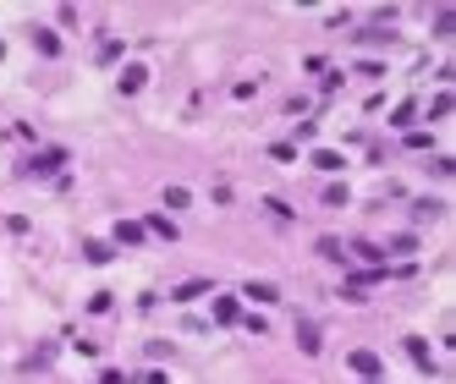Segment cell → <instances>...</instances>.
<instances>
[{
  "instance_id": "6da1fadb",
  "label": "cell",
  "mask_w": 456,
  "mask_h": 384,
  "mask_svg": "<svg viewBox=\"0 0 456 384\" xmlns=\"http://www.w3.org/2000/svg\"><path fill=\"white\" fill-rule=\"evenodd\" d=\"M66 165V148H44V154H33V160L22 165V176H50V170H61Z\"/></svg>"
},
{
  "instance_id": "7a4b0ae2",
  "label": "cell",
  "mask_w": 456,
  "mask_h": 384,
  "mask_svg": "<svg viewBox=\"0 0 456 384\" xmlns=\"http://www.w3.org/2000/svg\"><path fill=\"white\" fill-rule=\"evenodd\" d=\"M248 313H242V302L237 297H215V324H242Z\"/></svg>"
},
{
  "instance_id": "3957f363",
  "label": "cell",
  "mask_w": 456,
  "mask_h": 384,
  "mask_svg": "<svg viewBox=\"0 0 456 384\" xmlns=\"http://www.w3.org/2000/svg\"><path fill=\"white\" fill-rule=\"evenodd\" d=\"M242 297H248V302H264V307L281 302V291H275L270 280H248V285H242Z\"/></svg>"
},
{
  "instance_id": "277c9868",
  "label": "cell",
  "mask_w": 456,
  "mask_h": 384,
  "mask_svg": "<svg viewBox=\"0 0 456 384\" xmlns=\"http://www.w3.org/2000/svg\"><path fill=\"white\" fill-rule=\"evenodd\" d=\"M297 346H303L308 357H319V324L313 319H297Z\"/></svg>"
},
{
  "instance_id": "5b68a950",
  "label": "cell",
  "mask_w": 456,
  "mask_h": 384,
  "mask_svg": "<svg viewBox=\"0 0 456 384\" xmlns=\"http://www.w3.org/2000/svg\"><path fill=\"white\" fill-rule=\"evenodd\" d=\"M347 253H352V258H363V263H369V269H379V258H385V247L363 242V236H357V242H347Z\"/></svg>"
},
{
  "instance_id": "8992f818",
  "label": "cell",
  "mask_w": 456,
  "mask_h": 384,
  "mask_svg": "<svg viewBox=\"0 0 456 384\" xmlns=\"http://www.w3.org/2000/svg\"><path fill=\"white\" fill-rule=\"evenodd\" d=\"M143 82H148V72H143V66H126V72H121V82H116V88H121V94H138Z\"/></svg>"
},
{
  "instance_id": "52a82bcc",
  "label": "cell",
  "mask_w": 456,
  "mask_h": 384,
  "mask_svg": "<svg viewBox=\"0 0 456 384\" xmlns=\"http://www.w3.org/2000/svg\"><path fill=\"white\" fill-rule=\"evenodd\" d=\"M215 291V280H187V285H176V302H192V297H209Z\"/></svg>"
},
{
  "instance_id": "ba28073f",
  "label": "cell",
  "mask_w": 456,
  "mask_h": 384,
  "mask_svg": "<svg viewBox=\"0 0 456 384\" xmlns=\"http://www.w3.org/2000/svg\"><path fill=\"white\" fill-rule=\"evenodd\" d=\"M352 373H369V379H379V357H374V351H352Z\"/></svg>"
},
{
  "instance_id": "9c48e42d",
  "label": "cell",
  "mask_w": 456,
  "mask_h": 384,
  "mask_svg": "<svg viewBox=\"0 0 456 384\" xmlns=\"http://www.w3.org/2000/svg\"><path fill=\"white\" fill-rule=\"evenodd\" d=\"M83 258L88 263H110V258H116V247H110V242H83Z\"/></svg>"
},
{
  "instance_id": "30bf717a",
  "label": "cell",
  "mask_w": 456,
  "mask_h": 384,
  "mask_svg": "<svg viewBox=\"0 0 456 384\" xmlns=\"http://www.w3.org/2000/svg\"><path fill=\"white\" fill-rule=\"evenodd\" d=\"M116 242H126V247L143 242V225H138V220H116Z\"/></svg>"
},
{
  "instance_id": "8fae6325",
  "label": "cell",
  "mask_w": 456,
  "mask_h": 384,
  "mask_svg": "<svg viewBox=\"0 0 456 384\" xmlns=\"http://www.w3.org/2000/svg\"><path fill=\"white\" fill-rule=\"evenodd\" d=\"M33 50H39V55H61V39H55L50 28H39V33H33Z\"/></svg>"
},
{
  "instance_id": "7c38bea8",
  "label": "cell",
  "mask_w": 456,
  "mask_h": 384,
  "mask_svg": "<svg viewBox=\"0 0 456 384\" xmlns=\"http://www.w3.org/2000/svg\"><path fill=\"white\" fill-rule=\"evenodd\" d=\"M319 253H325L330 263H347V258H341V253H347V242H335V236H319Z\"/></svg>"
},
{
  "instance_id": "4fadbf2b",
  "label": "cell",
  "mask_w": 456,
  "mask_h": 384,
  "mask_svg": "<svg viewBox=\"0 0 456 384\" xmlns=\"http://www.w3.org/2000/svg\"><path fill=\"white\" fill-rule=\"evenodd\" d=\"M148 231H154V236H165V242H176V225H170L165 214H148Z\"/></svg>"
},
{
  "instance_id": "5bb4252c",
  "label": "cell",
  "mask_w": 456,
  "mask_h": 384,
  "mask_svg": "<svg viewBox=\"0 0 456 384\" xmlns=\"http://www.w3.org/2000/svg\"><path fill=\"white\" fill-rule=\"evenodd\" d=\"M407 357H413L418 368H435V357H429V346H423V341H407Z\"/></svg>"
},
{
  "instance_id": "9a60e30c",
  "label": "cell",
  "mask_w": 456,
  "mask_h": 384,
  "mask_svg": "<svg viewBox=\"0 0 456 384\" xmlns=\"http://www.w3.org/2000/svg\"><path fill=\"white\" fill-rule=\"evenodd\" d=\"M187 203H192L187 187H165V209H187Z\"/></svg>"
},
{
  "instance_id": "2e32d148",
  "label": "cell",
  "mask_w": 456,
  "mask_h": 384,
  "mask_svg": "<svg viewBox=\"0 0 456 384\" xmlns=\"http://www.w3.org/2000/svg\"><path fill=\"white\" fill-rule=\"evenodd\" d=\"M264 214H275V220H281V225H291V209H286V203H281V198H264Z\"/></svg>"
},
{
  "instance_id": "e0dca14e",
  "label": "cell",
  "mask_w": 456,
  "mask_h": 384,
  "mask_svg": "<svg viewBox=\"0 0 456 384\" xmlns=\"http://www.w3.org/2000/svg\"><path fill=\"white\" fill-rule=\"evenodd\" d=\"M110 61H121V44H116V39L99 44V66H110Z\"/></svg>"
},
{
  "instance_id": "ac0fdd59",
  "label": "cell",
  "mask_w": 456,
  "mask_h": 384,
  "mask_svg": "<svg viewBox=\"0 0 456 384\" xmlns=\"http://www.w3.org/2000/svg\"><path fill=\"white\" fill-rule=\"evenodd\" d=\"M313 165H319V170H341V154H325V148H319V154H313Z\"/></svg>"
},
{
  "instance_id": "d6986e66",
  "label": "cell",
  "mask_w": 456,
  "mask_h": 384,
  "mask_svg": "<svg viewBox=\"0 0 456 384\" xmlns=\"http://www.w3.org/2000/svg\"><path fill=\"white\" fill-rule=\"evenodd\" d=\"M110 302H116V297H110V291H99V297H88V313H110Z\"/></svg>"
},
{
  "instance_id": "ffe728a7",
  "label": "cell",
  "mask_w": 456,
  "mask_h": 384,
  "mask_svg": "<svg viewBox=\"0 0 456 384\" xmlns=\"http://www.w3.org/2000/svg\"><path fill=\"white\" fill-rule=\"evenodd\" d=\"M325 203H335V209H341V203H347V187L330 182V187H325Z\"/></svg>"
},
{
  "instance_id": "44dd1931",
  "label": "cell",
  "mask_w": 456,
  "mask_h": 384,
  "mask_svg": "<svg viewBox=\"0 0 456 384\" xmlns=\"http://www.w3.org/2000/svg\"><path fill=\"white\" fill-rule=\"evenodd\" d=\"M143 384H165V373H143Z\"/></svg>"
}]
</instances>
